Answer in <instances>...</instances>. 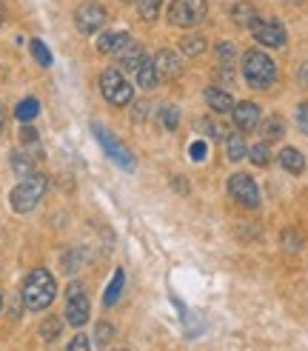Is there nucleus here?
<instances>
[{"instance_id":"obj_1","label":"nucleus","mask_w":308,"mask_h":351,"mask_svg":"<svg viewBox=\"0 0 308 351\" xmlns=\"http://www.w3.org/2000/svg\"><path fill=\"white\" fill-rule=\"evenodd\" d=\"M55 294H57V283H55V277H51V271L46 269H34L29 277H26V283H23V306L29 311H43L51 306V300H55Z\"/></svg>"},{"instance_id":"obj_2","label":"nucleus","mask_w":308,"mask_h":351,"mask_svg":"<svg viewBox=\"0 0 308 351\" xmlns=\"http://www.w3.org/2000/svg\"><path fill=\"white\" fill-rule=\"evenodd\" d=\"M243 77L248 80V86H254V89H268V86L277 80V66H274V60L266 55V51L251 49L243 58Z\"/></svg>"},{"instance_id":"obj_3","label":"nucleus","mask_w":308,"mask_h":351,"mask_svg":"<svg viewBox=\"0 0 308 351\" xmlns=\"http://www.w3.org/2000/svg\"><path fill=\"white\" fill-rule=\"evenodd\" d=\"M46 186H49V180H46V174H26V178L14 186V191H12V208L14 212H21V215H26V212H31L34 206L40 203V197L46 195Z\"/></svg>"},{"instance_id":"obj_4","label":"nucleus","mask_w":308,"mask_h":351,"mask_svg":"<svg viewBox=\"0 0 308 351\" xmlns=\"http://www.w3.org/2000/svg\"><path fill=\"white\" fill-rule=\"evenodd\" d=\"M100 92L112 106H129L134 100L131 83L123 77V72H117V69H106V72L100 75Z\"/></svg>"},{"instance_id":"obj_5","label":"nucleus","mask_w":308,"mask_h":351,"mask_svg":"<svg viewBox=\"0 0 308 351\" xmlns=\"http://www.w3.org/2000/svg\"><path fill=\"white\" fill-rule=\"evenodd\" d=\"M209 6H205V0H175V3L168 6V23L171 26H180V29H188V26H197Z\"/></svg>"},{"instance_id":"obj_6","label":"nucleus","mask_w":308,"mask_h":351,"mask_svg":"<svg viewBox=\"0 0 308 351\" xmlns=\"http://www.w3.org/2000/svg\"><path fill=\"white\" fill-rule=\"evenodd\" d=\"M89 311H92V306H89V297H86L83 283H68V289H66V320H68V326L80 328L83 323H89Z\"/></svg>"},{"instance_id":"obj_7","label":"nucleus","mask_w":308,"mask_h":351,"mask_svg":"<svg viewBox=\"0 0 308 351\" xmlns=\"http://www.w3.org/2000/svg\"><path fill=\"white\" fill-rule=\"evenodd\" d=\"M229 195L234 197V203H240L243 208H257L260 206V189H257L254 178H248V174L237 171L229 178Z\"/></svg>"},{"instance_id":"obj_8","label":"nucleus","mask_w":308,"mask_h":351,"mask_svg":"<svg viewBox=\"0 0 308 351\" xmlns=\"http://www.w3.org/2000/svg\"><path fill=\"white\" fill-rule=\"evenodd\" d=\"M92 129H94V134H97V140H100L103 152H106L120 169H129V171H131V169H134V157H131V152H129L123 143H120V140H117L112 132L103 129V126H92Z\"/></svg>"},{"instance_id":"obj_9","label":"nucleus","mask_w":308,"mask_h":351,"mask_svg":"<svg viewBox=\"0 0 308 351\" xmlns=\"http://www.w3.org/2000/svg\"><path fill=\"white\" fill-rule=\"evenodd\" d=\"M251 29V34H254V40L257 43H263V46H268V49H280V46H285V29H283V23H277V21H257L248 26Z\"/></svg>"},{"instance_id":"obj_10","label":"nucleus","mask_w":308,"mask_h":351,"mask_svg":"<svg viewBox=\"0 0 308 351\" xmlns=\"http://www.w3.org/2000/svg\"><path fill=\"white\" fill-rule=\"evenodd\" d=\"M75 23L83 34H94L103 29V23H106V9L100 3H94V0H86V3L75 12Z\"/></svg>"},{"instance_id":"obj_11","label":"nucleus","mask_w":308,"mask_h":351,"mask_svg":"<svg viewBox=\"0 0 308 351\" xmlns=\"http://www.w3.org/2000/svg\"><path fill=\"white\" fill-rule=\"evenodd\" d=\"M154 69H157L160 77L175 80V77H180V72H183V60H180V55H177L175 49H160L157 58H154Z\"/></svg>"},{"instance_id":"obj_12","label":"nucleus","mask_w":308,"mask_h":351,"mask_svg":"<svg viewBox=\"0 0 308 351\" xmlns=\"http://www.w3.org/2000/svg\"><path fill=\"white\" fill-rule=\"evenodd\" d=\"M231 114H234V126L240 132H251L260 126V106H257V103H248V100L240 103V106L231 109Z\"/></svg>"},{"instance_id":"obj_13","label":"nucleus","mask_w":308,"mask_h":351,"mask_svg":"<svg viewBox=\"0 0 308 351\" xmlns=\"http://www.w3.org/2000/svg\"><path fill=\"white\" fill-rule=\"evenodd\" d=\"M117 60H120V66H123V69H129V72H137V69H140L149 58H146V49H143V46L129 43L126 49L117 51Z\"/></svg>"},{"instance_id":"obj_14","label":"nucleus","mask_w":308,"mask_h":351,"mask_svg":"<svg viewBox=\"0 0 308 351\" xmlns=\"http://www.w3.org/2000/svg\"><path fill=\"white\" fill-rule=\"evenodd\" d=\"M205 103H209V109L217 112V114H226L234 109V100L226 89H220V86H211V89H205Z\"/></svg>"},{"instance_id":"obj_15","label":"nucleus","mask_w":308,"mask_h":351,"mask_svg":"<svg viewBox=\"0 0 308 351\" xmlns=\"http://www.w3.org/2000/svg\"><path fill=\"white\" fill-rule=\"evenodd\" d=\"M129 43H131L129 34H123V32H106V34L97 38V49L103 51V55H117V51L126 49Z\"/></svg>"},{"instance_id":"obj_16","label":"nucleus","mask_w":308,"mask_h":351,"mask_svg":"<svg viewBox=\"0 0 308 351\" xmlns=\"http://www.w3.org/2000/svg\"><path fill=\"white\" fill-rule=\"evenodd\" d=\"M277 160H280V166H283L285 171H291V174H303V169H305V157H303L297 149H283Z\"/></svg>"},{"instance_id":"obj_17","label":"nucleus","mask_w":308,"mask_h":351,"mask_svg":"<svg viewBox=\"0 0 308 351\" xmlns=\"http://www.w3.org/2000/svg\"><path fill=\"white\" fill-rule=\"evenodd\" d=\"M123 286H126V274H123V269H117L112 283L106 286V294H103V306H114L120 300V294H123Z\"/></svg>"},{"instance_id":"obj_18","label":"nucleus","mask_w":308,"mask_h":351,"mask_svg":"<svg viewBox=\"0 0 308 351\" xmlns=\"http://www.w3.org/2000/svg\"><path fill=\"white\" fill-rule=\"evenodd\" d=\"M231 21L237 26H251L257 21V9L251 3H234L231 6Z\"/></svg>"},{"instance_id":"obj_19","label":"nucleus","mask_w":308,"mask_h":351,"mask_svg":"<svg viewBox=\"0 0 308 351\" xmlns=\"http://www.w3.org/2000/svg\"><path fill=\"white\" fill-rule=\"evenodd\" d=\"M137 83H140L143 89H154V86L160 83V75H157V69H154V60H146L140 69H137Z\"/></svg>"},{"instance_id":"obj_20","label":"nucleus","mask_w":308,"mask_h":351,"mask_svg":"<svg viewBox=\"0 0 308 351\" xmlns=\"http://www.w3.org/2000/svg\"><path fill=\"white\" fill-rule=\"evenodd\" d=\"M38 112H40V103L34 100V97H26V100H21V103H17L14 117L21 120V123H31L34 117H38Z\"/></svg>"},{"instance_id":"obj_21","label":"nucleus","mask_w":308,"mask_h":351,"mask_svg":"<svg viewBox=\"0 0 308 351\" xmlns=\"http://www.w3.org/2000/svg\"><path fill=\"white\" fill-rule=\"evenodd\" d=\"M283 132H285V126H283V120L277 114L266 117V123H263V140H266V143H268V140H280Z\"/></svg>"},{"instance_id":"obj_22","label":"nucleus","mask_w":308,"mask_h":351,"mask_svg":"<svg viewBox=\"0 0 308 351\" xmlns=\"http://www.w3.org/2000/svg\"><path fill=\"white\" fill-rule=\"evenodd\" d=\"M226 146H229V157H231L234 163H237V160H243V157L248 154L243 134H229V137H226Z\"/></svg>"},{"instance_id":"obj_23","label":"nucleus","mask_w":308,"mask_h":351,"mask_svg":"<svg viewBox=\"0 0 308 351\" xmlns=\"http://www.w3.org/2000/svg\"><path fill=\"white\" fill-rule=\"evenodd\" d=\"M160 6H163V0H137V12H140V17L149 21V23L157 21Z\"/></svg>"},{"instance_id":"obj_24","label":"nucleus","mask_w":308,"mask_h":351,"mask_svg":"<svg viewBox=\"0 0 308 351\" xmlns=\"http://www.w3.org/2000/svg\"><path fill=\"white\" fill-rule=\"evenodd\" d=\"M180 49L185 51L188 58H200L203 51H205V38H203V34H192V38H183Z\"/></svg>"},{"instance_id":"obj_25","label":"nucleus","mask_w":308,"mask_h":351,"mask_svg":"<svg viewBox=\"0 0 308 351\" xmlns=\"http://www.w3.org/2000/svg\"><path fill=\"white\" fill-rule=\"evenodd\" d=\"M60 328H63L60 317H46V320L40 323V337H43L46 343H51V340H57V337H60Z\"/></svg>"},{"instance_id":"obj_26","label":"nucleus","mask_w":308,"mask_h":351,"mask_svg":"<svg viewBox=\"0 0 308 351\" xmlns=\"http://www.w3.org/2000/svg\"><path fill=\"white\" fill-rule=\"evenodd\" d=\"M251 160H254V166H268V157H271V152H268V143L266 140H260L257 146H251Z\"/></svg>"},{"instance_id":"obj_27","label":"nucleus","mask_w":308,"mask_h":351,"mask_svg":"<svg viewBox=\"0 0 308 351\" xmlns=\"http://www.w3.org/2000/svg\"><path fill=\"white\" fill-rule=\"evenodd\" d=\"M160 123H163V129L175 132V129H177V123H180V112H177V109H171V106H163V109H160Z\"/></svg>"},{"instance_id":"obj_28","label":"nucleus","mask_w":308,"mask_h":351,"mask_svg":"<svg viewBox=\"0 0 308 351\" xmlns=\"http://www.w3.org/2000/svg\"><path fill=\"white\" fill-rule=\"evenodd\" d=\"M12 169L26 178V174H31V160H29L23 152H14V154H12Z\"/></svg>"},{"instance_id":"obj_29","label":"nucleus","mask_w":308,"mask_h":351,"mask_svg":"<svg viewBox=\"0 0 308 351\" xmlns=\"http://www.w3.org/2000/svg\"><path fill=\"white\" fill-rule=\"evenodd\" d=\"M31 55L40 66H51V55H49V49H46L43 40H31Z\"/></svg>"},{"instance_id":"obj_30","label":"nucleus","mask_w":308,"mask_h":351,"mask_svg":"<svg viewBox=\"0 0 308 351\" xmlns=\"http://www.w3.org/2000/svg\"><path fill=\"white\" fill-rule=\"evenodd\" d=\"M66 351H92V346H89V337H83V335H77L72 343L66 346Z\"/></svg>"},{"instance_id":"obj_31","label":"nucleus","mask_w":308,"mask_h":351,"mask_svg":"<svg viewBox=\"0 0 308 351\" xmlns=\"http://www.w3.org/2000/svg\"><path fill=\"white\" fill-rule=\"evenodd\" d=\"M297 126H300V132L308 134V100L300 103V109H297Z\"/></svg>"},{"instance_id":"obj_32","label":"nucleus","mask_w":308,"mask_h":351,"mask_svg":"<svg viewBox=\"0 0 308 351\" xmlns=\"http://www.w3.org/2000/svg\"><path fill=\"white\" fill-rule=\"evenodd\" d=\"M112 335H114V331H112L109 323H97V343H109Z\"/></svg>"},{"instance_id":"obj_33","label":"nucleus","mask_w":308,"mask_h":351,"mask_svg":"<svg viewBox=\"0 0 308 351\" xmlns=\"http://www.w3.org/2000/svg\"><path fill=\"white\" fill-rule=\"evenodd\" d=\"M217 58L231 60L234 58V43H217Z\"/></svg>"},{"instance_id":"obj_34","label":"nucleus","mask_w":308,"mask_h":351,"mask_svg":"<svg viewBox=\"0 0 308 351\" xmlns=\"http://www.w3.org/2000/svg\"><path fill=\"white\" fill-rule=\"evenodd\" d=\"M21 140H23L26 146H29V143H38V132H34V129H23V132H21Z\"/></svg>"},{"instance_id":"obj_35","label":"nucleus","mask_w":308,"mask_h":351,"mask_svg":"<svg viewBox=\"0 0 308 351\" xmlns=\"http://www.w3.org/2000/svg\"><path fill=\"white\" fill-rule=\"evenodd\" d=\"M3 126H6V112L0 109V134H3Z\"/></svg>"},{"instance_id":"obj_36","label":"nucleus","mask_w":308,"mask_h":351,"mask_svg":"<svg viewBox=\"0 0 308 351\" xmlns=\"http://www.w3.org/2000/svg\"><path fill=\"white\" fill-rule=\"evenodd\" d=\"M3 17H6V12H3V3H0V23H3Z\"/></svg>"},{"instance_id":"obj_37","label":"nucleus","mask_w":308,"mask_h":351,"mask_svg":"<svg viewBox=\"0 0 308 351\" xmlns=\"http://www.w3.org/2000/svg\"><path fill=\"white\" fill-rule=\"evenodd\" d=\"M126 3H137V0H126Z\"/></svg>"},{"instance_id":"obj_38","label":"nucleus","mask_w":308,"mask_h":351,"mask_svg":"<svg viewBox=\"0 0 308 351\" xmlns=\"http://www.w3.org/2000/svg\"><path fill=\"white\" fill-rule=\"evenodd\" d=\"M0 306H3V297H0Z\"/></svg>"},{"instance_id":"obj_39","label":"nucleus","mask_w":308,"mask_h":351,"mask_svg":"<svg viewBox=\"0 0 308 351\" xmlns=\"http://www.w3.org/2000/svg\"><path fill=\"white\" fill-rule=\"evenodd\" d=\"M120 351H123V348H120Z\"/></svg>"}]
</instances>
